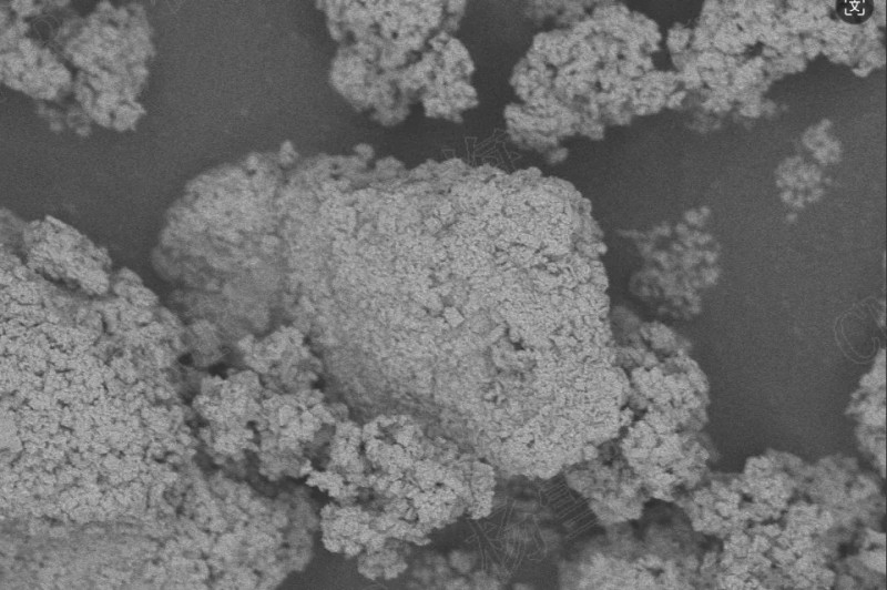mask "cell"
<instances>
[{"label":"cell","mask_w":887,"mask_h":590,"mask_svg":"<svg viewBox=\"0 0 887 590\" xmlns=\"http://www.w3.org/2000/svg\"><path fill=\"white\" fill-rule=\"evenodd\" d=\"M836 335L842 349L850 358L857 362L871 359L885 340L877 305L868 301L853 307L837 323Z\"/></svg>","instance_id":"cell-1"}]
</instances>
